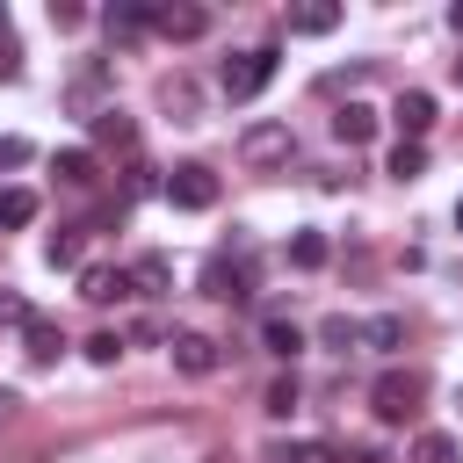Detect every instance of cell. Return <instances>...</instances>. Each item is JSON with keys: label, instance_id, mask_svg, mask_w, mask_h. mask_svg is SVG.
Here are the masks:
<instances>
[{"label": "cell", "instance_id": "cell-1", "mask_svg": "<svg viewBox=\"0 0 463 463\" xmlns=\"http://www.w3.org/2000/svg\"><path fill=\"white\" fill-rule=\"evenodd\" d=\"M275 65H282V51L275 43H260V51H239V58H224L217 65V87H224V101H253L268 80H275Z\"/></svg>", "mask_w": 463, "mask_h": 463}, {"label": "cell", "instance_id": "cell-2", "mask_svg": "<svg viewBox=\"0 0 463 463\" xmlns=\"http://www.w3.org/2000/svg\"><path fill=\"white\" fill-rule=\"evenodd\" d=\"M420 398H427V376H420V369H383V376L369 383L376 420H412V412H420Z\"/></svg>", "mask_w": 463, "mask_h": 463}, {"label": "cell", "instance_id": "cell-3", "mask_svg": "<svg viewBox=\"0 0 463 463\" xmlns=\"http://www.w3.org/2000/svg\"><path fill=\"white\" fill-rule=\"evenodd\" d=\"M159 188H166V203H174V210H217V174H210V166H195V159H188V166H174Z\"/></svg>", "mask_w": 463, "mask_h": 463}, {"label": "cell", "instance_id": "cell-4", "mask_svg": "<svg viewBox=\"0 0 463 463\" xmlns=\"http://www.w3.org/2000/svg\"><path fill=\"white\" fill-rule=\"evenodd\" d=\"M166 354H174V369H181V376H210V369L224 362V347H217L210 333H174V340H166Z\"/></svg>", "mask_w": 463, "mask_h": 463}, {"label": "cell", "instance_id": "cell-5", "mask_svg": "<svg viewBox=\"0 0 463 463\" xmlns=\"http://www.w3.org/2000/svg\"><path fill=\"white\" fill-rule=\"evenodd\" d=\"M152 29H159L166 43H195V36L210 29V7H188V0H174V7H152Z\"/></svg>", "mask_w": 463, "mask_h": 463}, {"label": "cell", "instance_id": "cell-6", "mask_svg": "<svg viewBox=\"0 0 463 463\" xmlns=\"http://www.w3.org/2000/svg\"><path fill=\"white\" fill-rule=\"evenodd\" d=\"M391 123H398V137H405V145H420V137L434 130V94H420V87H412V94H398V101H391Z\"/></svg>", "mask_w": 463, "mask_h": 463}, {"label": "cell", "instance_id": "cell-7", "mask_svg": "<svg viewBox=\"0 0 463 463\" xmlns=\"http://www.w3.org/2000/svg\"><path fill=\"white\" fill-rule=\"evenodd\" d=\"M239 159H253V166H268V159H289V123H246V137H239Z\"/></svg>", "mask_w": 463, "mask_h": 463}, {"label": "cell", "instance_id": "cell-8", "mask_svg": "<svg viewBox=\"0 0 463 463\" xmlns=\"http://www.w3.org/2000/svg\"><path fill=\"white\" fill-rule=\"evenodd\" d=\"M152 7H159V0H116V7L101 14L109 43H130V36H145V29H152Z\"/></svg>", "mask_w": 463, "mask_h": 463}, {"label": "cell", "instance_id": "cell-9", "mask_svg": "<svg viewBox=\"0 0 463 463\" xmlns=\"http://www.w3.org/2000/svg\"><path fill=\"white\" fill-rule=\"evenodd\" d=\"M203 297L239 304V297H246V268H239V260H224V253H210V260H203Z\"/></svg>", "mask_w": 463, "mask_h": 463}, {"label": "cell", "instance_id": "cell-10", "mask_svg": "<svg viewBox=\"0 0 463 463\" xmlns=\"http://www.w3.org/2000/svg\"><path fill=\"white\" fill-rule=\"evenodd\" d=\"M376 123H383V116H376L369 101H340V109H333V137H340V145H369Z\"/></svg>", "mask_w": 463, "mask_h": 463}, {"label": "cell", "instance_id": "cell-11", "mask_svg": "<svg viewBox=\"0 0 463 463\" xmlns=\"http://www.w3.org/2000/svg\"><path fill=\"white\" fill-rule=\"evenodd\" d=\"M282 29H289V36H333V29H340V7H333V0L289 7V14H282Z\"/></svg>", "mask_w": 463, "mask_h": 463}, {"label": "cell", "instance_id": "cell-12", "mask_svg": "<svg viewBox=\"0 0 463 463\" xmlns=\"http://www.w3.org/2000/svg\"><path fill=\"white\" fill-rule=\"evenodd\" d=\"M80 297H87V304H116V297H130V268H87V275H80Z\"/></svg>", "mask_w": 463, "mask_h": 463}, {"label": "cell", "instance_id": "cell-13", "mask_svg": "<svg viewBox=\"0 0 463 463\" xmlns=\"http://www.w3.org/2000/svg\"><path fill=\"white\" fill-rule=\"evenodd\" d=\"M166 282H174V268H166V253H145V260L130 268V289H137V297H166Z\"/></svg>", "mask_w": 463, "mask_h": 463}, {"label": "cell", "instance_id": "cell-14", "mask_svg": "<svg viewBox=\"0 0 463 463\" xmlns=\"http://www.w3.org/2000/svg\"><path fill=\"white\" fill-rule=\"evenodd\" d=\"M22 347H29V362H58V347H65V333H58L51 318H29V326H22Z\"/></svg>", "mask_w": 463, "mask_h": 463}, {"label": "cell", "instance_id": "cell-15", "mask_svg": "<svg viewBox=\"0 0 463 463\" xmlns=\"http://www.w3.org/2000/svg\"><path fill=\"white\" fill-rule=\"evenodd\" d=\"M94 145H137V123H130L123 109H101V116H94Z\"/></svg>", "mask_w": 463, "mask_h": 463}, {"label": "cell", "instance_id": "cell-16", "mask_svg": "<svg viewBox=\"0 0 463 463\" xmlns=\"http://www.w3.org/2000/svg\"><path fill=\"white\" fill-rule=\"evenodd\" d=\"M383 174H391V181H420V174H427V145H405V137H398Z\"/></svg>", "mask_w": 463, "mask_h": 463}, {"label": "cell", "instance_id": "cell-17", "mask_svg": "<svg viewBox=\"0 0 463 463\" xmlns=\"http://www.w3.org/2000/svg\"><path fill=\"white\" fill-rule=\"evenodd\" d=\"M260 340H268V354H282V362H289V354L304 347V326H297V318H268V326H260Z\"/></svg>", "mask_w": 463, "mask_h": 463}, {"label": "cell", "instance_id": "cell-18", "mask_svg": "<svg viewBox=\"0 0 463 463\" xmlns=\"http://www.w3.org/2000/svg\"><path fill=\"white\" fill-rule=\"evenodd\" d=\"M0 224H36V188H0Z\"/></svg>", "mask_w": 463, "mask_h": 463}, {"label": "cell", "instance_id": "cell-19", "mask_svg": "<svg viewBox=\"0 0 463 463\" xmlns=\"http://www.w3.org/2000/svg\"><path fill=\"white\" fill-rule=\"evenodd\" d=\"M51 174H58V181H72V188H87V181H94V152H80V145H72V152H58V159H51Z\"/></svg>", "mask_w": 463, "mask_h": 463}, {"label": "cell", "instance_id": "cell-20", "mask_svg": "<svg viewBox=\"0 0 463 463\" xmlns=\"http://www.w3.org/2000/svg\"><path fill=\"white\" fill-rule=\"evenodd\" d=\"M289 260H297V268H326V260H333L326 232H297V239H289Z\"/></svg>", "mask_w": 463, "mask_h": 463}, {"label": "cell", "instance_id": "cell-21", "mask_svg": "<svg viewBox=\"0 0 463 463\" xmlns=\"http://www.w3.org/2000/svg\"><path fill=\"white\" fill-rule=\"evenodd\" d=\"M412 463H463V449H456L449 434H420V441H412Z\"/></svg>", "mask_w": 463, "mask_h": 463}, {"label": "cell", "instance_id": "cell-22", "mask_svg": "<svg viewBox=\"0 0 463 463\" xmlns=\"http://www.w3.org/2000/svg\"><path fill=\"white\" fill-rule=\"evenodd\" d=\"M318 340H326L333 354H347V347H362V326H354V318H326V326H318Z\"/></svg>", "mask_w": 463, "mask_h": 463}, {"label": "cell", "instance_id": "cell-23", "mask_svg": "<svg viewBox=\"0 0 463 463\" xmlns=\"http://www.w3.org/2000/svg\"><path fill=\"white\" fill-rule=\"evenodd\" d=\"M43 260H51V268H80V239H72V232H51V239H43Z\"/></svg>", "mask_w": 463, "mask_h": 463}, {"label": "cell", "instance_id": "cell-24", "mask_svg": "<svg viewBox=\"0 0 463 463\" xmlns=\"http://www.w3.org/2000/svg\"><path fill=\"white\" fill-rule=\"evenodd\" d=\"M362 340H369V347H398V340H405V318H391V311H383V318H369V326H362Z\"/></svg>", "mask_w": 463, "mask_h": 463}, {"label": "cell", "instance_id": "cell-25", "mask_svg": "<svg viewBox=\"0 0 463 463\" xmlns=\"http://www.w3.org/2000/svg\"><path fill=\"white\" fill-rule=\"evenodd\" d=\"M268 412H275V420L297 412V376H275V383H268Z\"/></svg>", "mask_w": 463, "mask_h": 463}, {"label": "cell", "instance_id": "cell-26", "mask_svg": "<svg viewBox=\"0 0 463 463\" xmlns=\"http://www.w3.org/2000/svg\"><path fill=\"white\" fill-rule=\"evenodd\" d=\"M275 463H333V456H326L318 441H282V449H275Z\"/></svg>", "mask_w": 463, "mask_h": 463}, {"label": "cell", "instance_id": "cell-27", "mask_svg": "<svg viewBox=\"0 0 463 463\" xmlns=\"http://www.w3.org/2000/svg\"><path fill=\"white\" fill-rule=\"evenodd\" d=\"M116 354H123V340H116V333H94V340H87V362H94V369H109Z\"/></svg>", "mask_w": 463, "mask_h": 463}, {"label": "cell", "instance_id": "cell-28", "mask_svg": "<svg viewBox=\"0 0 463 463\" xmlns=\"http://www.w3.org/2000/svg\"><path fill=\"white\" fill-rule=\"evenodd\" d=\"M29 318H36V311H29L14 289H0V326H29Z\"/></svg>", "mask_w": 463, "mask_h": 463}, {"label": "cell", "instance_id": "cell-29", "mask_svg": "<svg viewBox=\"0 0 463 463\" xmlns=\"http://www.w3.org/2000/svg\"><path fill=\"white\" fill-rule=\"evenodd\" d=\"M87 22V7H72V0H51V29H80Z\"/></svg>", "mask_w": 463, "mask_h": 463}, {"label": "cell", "instance_id": "cell-30", "mask_svg": "<svg viewBox=\"0 0 463 463\" xmlns=\"http://www.w3.org/2000/svg\"><path fill=\"white\" fill-rule=\"evenodd\" d=\"M166 101H174V109L188 116V109H195V87H188V80H166Z\"/></svg>", "mask_w": 463, "mask_h": 463}, {"label": "cell", "instance_id": "cell-31", "mask_svg": "<svg viewBox=\"0 0 463 463\" xmlns=\"http://www.w3.org/2000/svg\"><path fill=\"white\" fill-rule=\"evenodd\" d=\"M29 159V137H0V166H22Z\"/></svg>", "mask_w": 463, "mask_h": 463}, {"label": "cell", "instance_id": "cell-32", "mask_svg": "<svg viewBox=\"0 0 463 463\" xmlns=\"http://www.w3.org/2000/svg\"><path fill=\"white\" fill-rule=\"evenodd\" d=\"M340 463H391L383 449H354V456H340Z\"/></svg>", "mask_w": 463, "mask_h": 463}, {"label": "cell", "instance_id": "cell-33", "mask_svg": "<svg viewBox=\"0 0 463 463\" xmlns=\"http://www.w3.org/2000/svg\"><path fill=\"white\" fill-rule=\"evenodd\" d=\"M449 29H456V36H463V0H456V7H449Z\"/></svg>", "mask_w": 463, "mask_h": 463}, {"label": "cell", "instance_id": "cell-34", "mask_svg": "<svg viewBox=\"0 0 463 463\" xmlns=\"http://www.w3.org/2000/svg\"><path fill=\"white\" fill-rule=\"evenodd\" d=\"M0 36H7V7H0Z\"/></svg>", "mask_w": 463, "mask_h": 463}, {"label": "cell", "instance_id": "cell-35", "mask_svg": "<svg viewBox=\"0 0 463 463\" xmlns=\"http://www.w3.org/2000/svg\"><path fill=\"white\" fill-rule=\"evenodd\" d=\"M456 232H463V203H456Z\"/></svg>", "mask_w": 463, "mask_h": 463}, {"label": "cell", "instance_id": "cell-36", "mask_svg": "<svg viewBox=\"0 0 463 463\" xmlns=\"http://www.w3.org/2000/svg\"><path fill=\"white\" fill-rule=\"evenodd\" d=\"M0 72H14V58H0Z\"/></svg>", "mask_w": 463, "mask_h": 463}, {"label": "cell", "instance_id": "cell-37", "mask_svg": "<svg viewBox=\"0 0 463 463\" xmlns=\"http://www.w3.org/2000/svg\"><path fill=\"white\" fill-rule=\"evenodd\" d=\"M456 80H463V58H456Z\"/></svg>", "mask_w": 463, "mask_h": 463}]
</instances>
